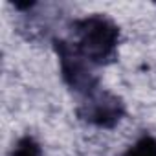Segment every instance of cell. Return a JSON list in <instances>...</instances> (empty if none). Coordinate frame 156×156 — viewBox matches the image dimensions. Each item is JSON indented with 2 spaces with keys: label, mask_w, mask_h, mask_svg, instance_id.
Instances as JSON below:
<instances>
[{
  "label": "cell",
  "mask_w": 156,
  "mask_h": 156,
  "mask_svg": "<svg viewBox=\"0 0 156 156\" xmlns=\"http://www.w3.org/2000/svg\"><path fill=\"white\" fill-rule=\"evenodd\" d=\"M73 46L90 64H110L118 55L119 28L105 15H90L73 22Z\"/></svg>",
  "instance_id": "cell-1"
},
{
  "label": "cell",
  "mask_w": 156,
  "mask_h": 156,
  "mask_svg": "<svg viewBox=\"0 0 156 156\" xmlns=\"http://www.w3.org/2000/svg\"><path fill=\"white\" fill-rule=\"evenodd\" d=\"M57 55H59V64H61V73L64 83L75 90L88 96L90 92L96 90V77L88 70V61L77 51L73 44H68L64 41L57 42Z\"/></svg>",
  "instance_id": "cell-2"
},
{
  "label": "cell",
  "mask_w": 156,
  "mask_h": 156,
  "mask_svg": "<svg viewBox=\"0 0 156 156\" xmlns=\"http://www.w3.org/2000/svg\"><path fill=\"white\" fill-rule=\"evenodd\" d=\"M123 103L119 98H116L110 92H101L94 90L87 96V101L79 108V116L101 129H110L119 123L123 118Z\"/></svg>",
  "instance_id": "cell-3"
},
{
  "label": "cell",
  "mask_w": 156,
  "mask_h": 156,
  "mask_svg": "<svg viewBox=\"0 0 156 156\" xmlns=\"http://www.w3.org/2000/svg\"><path fill=\"white\" fill-rule=\"evenodd\" d=\"M11 156H44L39 141L33 136H22L11 151Z\"/></svg>",
  "instance_id": "cell-4"
},
{
  "label": "cell",
  "mask_w": 156,
  "mask_h": 156,
  "mask_svg": "<svg viewBox=\"0 0 156 156\" xmlns=\"http://www.w3.org/2000/svg\"><path fill=\"white\" fill-rule=\"evenodd\" d=\"M123 156H156V138L141 136L134 145L129 147Z\"/></svg>",
  "instance_id": "cell-5"
}]
</instances>
